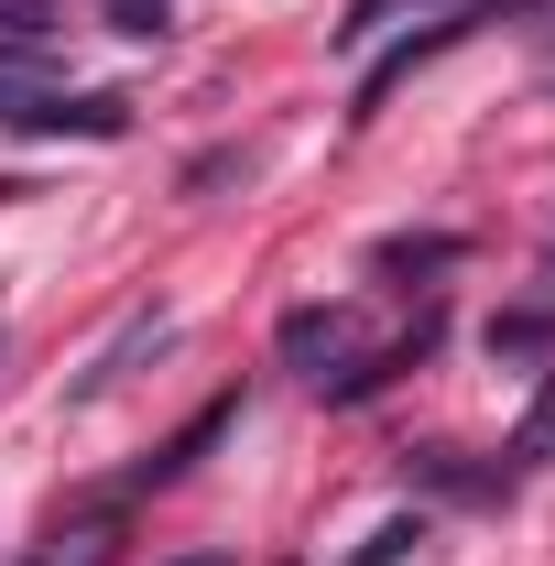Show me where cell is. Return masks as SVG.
<instances>
[{
  "label": "cell",
  "mask_w": 555,
  "mask_h": 566,
  "mask_svg": "<svg viewBox=\"0 0 555 566\" xmlns=\"http://www.w3.org/2000/svg\"><path fill=\"white\" fill-rule=\"evenodd\" d=\"M229 424H240V403H208V415L186 424L175 447H153V458H142V469H132V491H164V480H186V469L208 458V447H218V436H229Z\"/></svg>",
  "instance_id": "1"
},
{
  "label": "cell",
  "mask_w": 555,
  "mask_h": 566,
  "mask_svg": "<svg viewBox=\"0 0 555 566\" xmlns=\"http://www.w3.org/2000/svg\"><path fill=\"white\" fill-rule=\"evenodd\" d=\"M142 349H175V316H132V327H121L109 349L87 359V381H76V403H98V392H109V381H121V370H132Z\"/></svg>",
  "instance_id": "2"
},
{
  "label": "cell",
  "mask_w": 555,
  "mask_h": 566,
  "mask_svg": "<svg viewBox=\"0 0 555 566\" xmlns=\"http://www.w3.org/2000/svg\"><path fill=\"white\" fill-rule=\"evenodd\" d=\"M109 545H121V534H109V512H76V523H55L22 566H109Z\"/></svg>",
  "instance_id": "3"
},
{
  "label": "cell",
  "mask_w": 555,
  "mask_h": 566,
  "mask_svg": "<svg viewBox=\"0 0 555 566\" xmlns=\"http://www.w3.org/2000/svg\"><path fill=\"white\" fill-rule=\"evenodd\" d=\"M44 87H55V55H44V44H11V55H0V120H11L22 98H44Z\"/></svg>",
  "instance_id": "4"
},
{
  "label": "cell",
  "mask_w": 555,
  "mask_h": 566,
  "mask_svg": "<svg viewBox=\"0 0 555 566\" xmlns=\"http://www.w3.org/2000/svg\"><path fill=\"white\" fill-rule=\"evenodd\" d=\"M512 469H555V381L534 392V415H523V436H512Z\"/></svg>",
  "instance_id": "5"
},
{
  "label": "cell",
  "mask_w": 555,
  "mask_h": 566,
  "mask_svg": "<svg viewBox=\"0 0 555 566\" xmlns=\"http://www.w3.org/2000/svg\"><path fill=\"white\" fill-rule=\"evenodd\" d=\"M415 545H425V512H392V523H381V534H370V545H359L348 566H404Z\"/></svg>",
  "instance_id": "6"
},
{
  "label": "cell",
  "mask_w": 555,
  "mask_h": 566,
  "mask_svg": "<svg viewBox=\"0 0 555 566\" xmlns=\"http://www.w3.org/2000/svg\"><path fill=\"white\" fill-rule=\"evenodd\" d=\"M436 262H458V240H381V273H436Z\"/></svg>",
  "instance_id": "7"
},
{
  "label": "cell",
  "mask_w": 555,
  "mask_h": 566,
  "mask_svg": "<svg viewBox=\"0 0 555 566\" xmlns=\"http://www.w3.org/2000/svg\"><path fill=\"white\" fill-rule=\"evenodd\" d=\"M98 11H109V33H132V44H153V33H164V22H175V11H164V0H98Z\"/></svg>",
  "instance_id": "8"
},
{
  "label": "cell",
  "mask_w": 555,
  "mask_h": 566,
  "mask_svg": "<svg viewBox=\"0 0 555 566\" xmlns=\"http://www.w3.org/2000/svg\"><path fill=\"white\" fill-rule=\"evenodd\" d=\"M0 33H11V44H44V33H55V0H0Z\"/></svg>",
  "instance_id": "9"
},
{
  "label": "cell",
  "mask_w": 555,
  "mask_h": 566,
  "mask_svg": "<svg viewBox=\"0 0 555 566\" xmlns=\"http://www.w3.org/2000/svg\"><path fill=\"white\" fill-rule=\"evenodd\" d=\"M392 11H415V0H348V22H327V33H338V44H370Z\"/></svg>",
  "instance_id": "10"
},
{
  "label": "cell",
  "mask_w": 555,
  "mask_h": 566,
  "mask_svg": "<svg viewBox=\"0 0 555 566\" xmlns=\"http://www.w3.org/2000/svg\"><path fill=\"white\" fill-rule=\"evenodd\" d=\"M164 566H229V556H218V545H197V556H164Z\"/></svg>",
  "instance_id": "11"
},
{
  "label": "cell",
  "mask_w": 555,
  "mask_h": 566,
  "mask_svg": "<svg viewBox=\"0 0 555 566\" xmlns=\"http://www.w3.org/2000/svg\"><path fill=\"white\" fill-rule=\"evenodd\" d=\"M545 87H555V33H545Z\"/></svg>",
  "instance_id": "12"
},
{
  "label": "cell",
  "mask_w": 555,
  "mask_h": 566,
  "mask_svg": "<svg viewBox=\"0 0 555 566\" xmlns=\"http://www.w3.org/2000/svg\"><path fill=\"white\" fill-rule=\"evenodd\" d=\"M545 283H555V262H545Z\"/></svg>",
  "instance_id": "13"
}]
</instances>
